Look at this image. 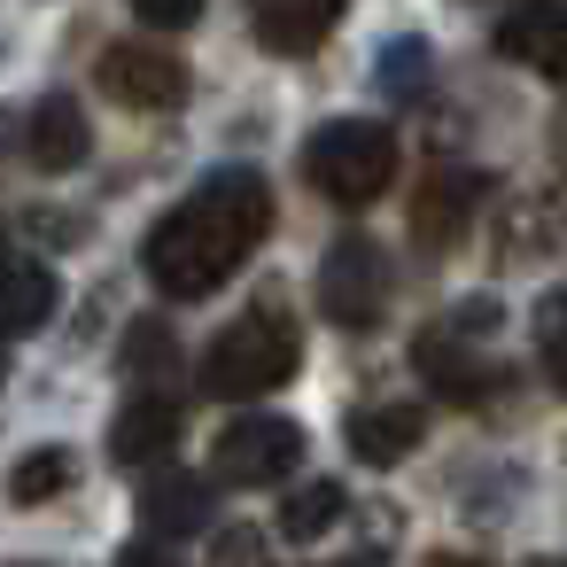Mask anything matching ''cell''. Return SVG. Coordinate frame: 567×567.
I'll return each mask as SVG.
<instances>
[{
  "mask_svg": "<svg viewBox=\"0 0 567 567\" xmlns=\"http://www.w3.org/2000/svg\"><path fill=\"white\" fill-rule=\"evenodd\" d=\"M210 520V482L203 474H156L141 489V528L148 536H195Z\"/></svg>",
  "mask_w": 567,
  "mask_h": 567,
  "instance_id": "obj_13",
  "label": "cell"
},
{
  "mask_svg": "<svg viewBox=\"0 0 567 567\" xmlns=\"http://www.w3.org/2000/svg\"><path fill=\"white\" fill-rule=\"evenodd\" d=\"M536 358H544L551 389H567V288H551L536 311Z\"/></svg>",
  "mask_w": 567,
  "mask_h": 567,
  "instance_id": "obj_20",
  "label": "cell"
},
{
  "mask_svg": "<svg viewBox=\"0 0 567 567\" xmlns=\"http://www.w3.org/2000/svg\"><path fill=\"white\" fill-rule=\"evenodd\" d=\"M172 443H179V404L172 396H133L117 412V427H110L117 466H156V458H172Z\"/></svg>",
  "mask_w": 567,
  "mask_h": 567,
  "instance_id": "obj_10",
  "label": "cell"
},
{
  "mask_svg": "<svg viewBox=\"0 0 567 567\" xmlns=\"http://www.w3.org/2000/svg\"><path fill=\"white\" fill-rule=\"evenodd\" d=\"M497 48L513 63H536L544 79L567 86V9H520V17H497Z\"/></svg>",
  "mask_w": 567,
  "mask_h": 567,
  "instance_id": "obj_12",
  "label": "cell"
},
{
  "mask_svg": "<svg viewBox=\"0 0 567 567\" xmlns=\"http://www.w3.org/2000/svg\"><path fill=\"white\" fill-rule=\"evenodd\" d=\"M489 327H497V303H489V296H474V303H466V319L427 327V334L412 342V365L427 373V389H435V396H451V404H489V396L505 389V373H497L489 358H474V342H466V334H489Z\"/></svg>",
  "mask_w": 567,
  "mask_h": 567,
  "instance_id": "obj_4",
  "label": "cell"
},
{
  "mask_svg": "<svg viewBox=\"0 0 567 567\" xmlns=\"http://www.w3.org/2000/svg\"><path fill=\"white\" fill-rule=\"evenodd\" d=\"M0 373H9V365H0Z\"/></svg>",
  "mask_w": 567,
  "mask_h": 567,
  "instance_id": "obj_24",
  "label": "cell"
},
{
  "mask_svg": "<svg viewBox=\"0 0 567 567\" xmlns=\"http://www.w3.org/2000/svg\"><path fill=\"white\" fill-rule=\"evenodd\" d=\"M102 94L125 110H179L187 102V63L164 48H110L102 55Z\"/></svg>",
  "mask_w": 567,
  "mask_h": 567,
  "instance_id": "obj_8",
  "label": "cell"
},
{
  "mask_svg": "<svg viewBox=\"0 0 567 567\" xmlns=\"http://www.w3.org/2000/svg\"><path fill=\"white\" fill-rule=\"evenodd\" d=\"M179 358V342H172V327H156V319H141L133 334H125V373L133 381H164V365Z\"/></svg>",
  "mask_w": 567,
  "mask_h": 567,
  "instance_id": "obj_19",
  "label": "cell"
},
{
  "mask_svg": "<svg viewBox=\"0 0 567 567\" xmlns=\"http://www.w3.org/2000/svg\"><path fill=\"white\" fill-rule=\"evenodd\" d=\"M71 474H79V458H71L63 443L24 451V458L9 466V505H48V497H63V489H71Z\"/></svg>",
  "mask_w": 567,
  "mask_h": 567,
  "instance_id": "obj_16",
  "label": "cell"
},
{
  "mask_svg": "<svg viewBox=\"0 0 567 567\" xmlns=\"http://www.w3.org/2000/svg\"><path fill=\"white\" fill-rule=\"evenodd\" d=\"M381 303H389V249L365 241V234H342V241L319 257V311L358 334V327L381 319Z\"/></svg>",
  "mask_w": 567,
  "mask_h": 567,
  "instance_id": "obj_5",
  "label": "cell"
},
{
  "mask_svg": "<svg viewBox=\"0 0 567 567\" xmlns=\"http://www.w3.org/2000/svg\"><path fill=\"white\" fill-rule=\"evenodd\" d=\"M303 365V334L280 303H257L241 311L210 350H203V389L226 396V404H249V396H272L280 381H296Z\"/></svg>",
  "mask_w": 567,
  "mask_h": 567,
  "instance_id": "obj_2",
  "label": "cell"
},
{
  "mask_svg": "<svg viewBox=\"0 0 567 567\" xmlns=\"http://www.w3.org/2000/svg\"><path fill=\"white\" fill-rule=\"evenodd\" d=\"M303 179L342 203V210H365L396 187V133L381 117H334L303 141Z\"/></svg>",
  "mask_w": 567,
  "mask_h": 567,
  "instance_id": "obj_3",
  "label": "cell"
},
{
  "mask_svg": "<svg viewBox=\"0 0 567 567\" xmlns=\"http://www.w3.org/2000/svg\"><path fill=\"white\" fill-rule=\"evenodd\" d=\"M381 94H389V102H420V94H427V48H420V40L381 48Z\"/></svg>",
  "mask_w": 567,
  "mask_h": 567,
  "instance_id": "obj_18",
  "label": "cell"
},
{
  "mask_svg": "<svg viewBox=\"0 0 567 567\" xmlns=\"http://www.w3.org/2000/svg\"><path fill=\"white\" fill-rule=\"evenodd\" d=\"M334 520H342V489H334V482H303V489H288V505H280V536H288V544H319Z\"/></svg>",
  "mask_w": 567,
  "mask_h": 567,
  "instance_id": "obj_17",
  "label": "cell"
},
{
  "mask_svg": "<svg viewBox=\"0 0 567 567\" xmlns=\"http://www.w3.org/2000/svg\"><path fill=\"white\" fill-rule=\"evenodd\" d=\"M55 319V272L48 265H0V342L40 334Z\"/></svg>",
  "mask_w": 567,
  "mask_h": 567,
  "instance_id": "obj_14",
  "label": "cell"
},
{
  "mask_svg": "<svg viewBox=\"0 0 567 567\" xmlns=\"http://www.w3.org/2000/svg\"><path fill=\"white\" fill-rule=\"evenodd\" d=\"M141 24H148V32H187L195 9H187V0H141Z\"/></svg>",
  "mask_w": 567,
  "mask_h": 567,
  "instance_id": "obj_21",
  "label": "cell"
},
{
  "mask_svg": "<svg viewBox=\"0 0 567 567\" xmlns=\"http://www.w3.org/2000/svg\"><path fill=\"white\" fill-rule=\"evenodd\" d=\"M117 567H179V559L156 551V544H133V551H117Z\"/></svg>",
  "mask_w": 567,
  "mask_h": 567,
  "instance_id": "obj_23",
  "label": "cell"
},
{
  "mask_svg": "<svg viewBox=\"0 0 567 567\" xmlns=\"http://www.w3.org/2000/svg\"><path fill=\"white\" fill-rule=\"evenodd\" d=\"M334 24H342V9H327V0H280V9H257V40L272 55H311Z\"/></svg>",
  "mask_w": 567,
  "mask_h": 567,
  "instance_id": "obj_15",
  "label": "cell"
},
{
  "mask_svg": "<svg viewBox=\"0 0 567 567\" xmlns=\"http://www.w3.org/2000/svg\"><path fill=\"white\" fill-rule=\"evenodd\" d=\"M86 148H94V133H86V110H79L71 94H48V102L24 117V156H32L40 172H79Z\"/></svg>",
  "mask_w": 567,
  "mask_h": 567,
  "instance_id": "obj_9",
  "label": "cell"
},
{
  "mask_svg": "<svg viewBox=\"0 0 567 567\" xmlns=\"http://www.w3.org/2000/svg\"><path fill=\"white\" fill-rule=\"evenodd\" d=\"M218 567H257V528H226L218 536Z\"/></svg>",
  "mask_w": 567,
  "mask_h": 567,
  "instance_id": "obj_22",
  "label": "cell"
},
{
  "mask_svg": "<svg viewBox=\"0 0 567 567\" xmlns=\"http://www.w3.org/2000/svg\"><path fill=\"white\" fill-rule=\"evenodd\" d=\"M420 435H427V412H420V404H358V412H350V451H358L365 466L412 458Z\"/></svg>",
  "mask_w": 567,
  "mask_h": 567,
  "instance_id": "obj_11",
  "label": "cell"
},
{
  "mask_svg": "<svg viewBox=\"0 0 567 567\" xmlns=\"http://www.w3.org/2000/svg\"><path fill=\"white\" fill-rule=\"evenodd\" d=\"M482 195H489V179L482 172H427L420 187H412V241L427 249V257H443V249H458V234L474 226V210H482Z\"/></svg>",
  "mask_w": 567,
  "mask_h": 567,
  "instance_id": "obj_7",
  "label": "cell"
},
{
  "mask_svg": "<svg viewBox=\"0 0 567 567\" xmlns=\"http://www.w3.org/2000/svg\"><path fill=\"white\" fill-rule=\"evenodd\" d=\"M303 466V427L296 420H234L226 435H218V451H210V474L218 482H234V489H272V482H288Z\"/></svg>",
  "mask_w": 567,
  "mask_h": 567,
  "instance_id": "obj_6",
  "label": "cell"
},
{
  "mask_svg": "<svg viewBox=\"0 0 567 567\" xmlns=\"http://www.w3.org/2000/svg\"><path fill=\"white\" fill-rule=\"evenodd\" d=\"M265 234H272V179L234 164V172H210L179 210L156 218V234L141 241V265L172 303H195V296L226 288L257 257Z\"/></svg>",
  "mask_w": 567,
  "mask_h": 567,
  "instance_id": "obj_1",
  "label": "cell"
}]
</instances>
